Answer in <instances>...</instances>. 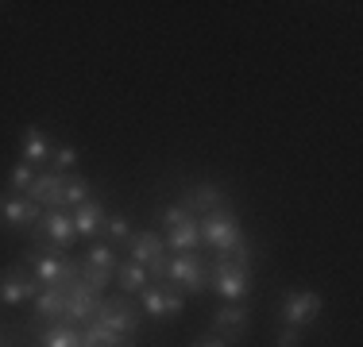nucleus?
I'll use <instances>...</instances> for the list:
<instances>
[{
	"label": "nucleus",
	"instance_id": "nucleus-22",
	"mask_svg": "<svg viewBox=\"0 0 363 347\" xmlns=\"http://www.w3.org/2000/svg\"><path fill=\"white\" fill-rule=\"evenodd\" d=\"M82 347H124V340H120L112 328L101 324V320H93V324L82 332Z\"/></svg>",
	"mask_w": 363,
	"mask_h": 347
},
{
	"label": "nucleus",
	"instance_id": "nucleus-19",
	"mask_svg": "<svg viewBox=\"0 0 363 347\" xmlns=\"http://www.w3.org/2000/svg\"><path fill=\"white\" fill-rule=\"evenodd\" d=\"M89 201V181L82 174H62V208H77Z\"/></svg>",
	"mask_w": 363,
	"mask_h": 347
},
{
	"label": "nucleus",
	"instance_id": "nucleus-9",
	"mask_svg": "<svg viewBox=\"0 0 363 347\" xmlns=\"http://www.w3.org/2000/svg\"><path fill=\"white\" fill-rule=\"evenodd\" d=\"M39 290L43 285L35 282V274L20 271V266L0 274V301H4V305H23V301L39 297Z\"/></svg>",
	"mask_w": 363,
	"mask_h": 347
},
{
	"label": "nucleus",
	"instance_id": "nucleus-20",
	"mask_svg": "<svg viewBox=\"0 0 363 347\" xmlns=\"http://www.w3.org/2000/svg\"><path fill=\"white\" fill-rule=\"evenodd\" d=\"M116 282L124 285V293H143L147 290V271L128 258V263H116Z\"/></svg>",
	"mask_w": 363,
	"mask_h": 347
},
{
	"label": "nucleus",
	"instance_id": "nucleus-4",
	"mask_svg": "<svg viewBox=\"0 0 363 347\" xmlns=\"http://www.w3.org/2000/svg\"><path fill=\"white\" fill-rule=\"evenodd\" d=\"M167 285H174L178 293H201L209 285V274H205V263L197 255H178L170 258L167 266Z\"/></svg>",
	"mask_w": 363,
	"mask_h": 347
},
{
	"label": "nucleus",
	"instance_id": "nucleus-5",
	"mask_svg": "<svg viewBox=\"0 0 363 347\" xmlns=\"http://www.w3.org/2000/svg\"><path fill=\"white\" fill-rule=\"evenodd\" d=\"M62 301H66V324H82V320H93L101 309V293L93 285H85L82 278L70 285H62Z\"/></svg>",
	"mask_w": 363,
	"mask_h": 347
},
{
	"label": "nucleus",
	"instance_id": "nucleus-12",
	"mask_svg": "<svg viewBox=\"0 0 363 347\" xmlns=\"http://www.w3.org/2000/svg\"><path fill=\"white\" fill-rule=\"evenodd\" d=\"M43 208L28 197H0V224L8 228H23V224H39Z\"/></svg>",
	"mask_w": 363,
	"mask_h": 347
},
{
	"label": "nucleus",
	"instance_id": "nucleus-29",
	"mask_svg": "<svg viewBox=\"0 0 363 347\" xmlns=\"http://www.w3.org/2000/svg\"><path fill=\"white\" fill-rule=\"evenodd\" d=\"M197 347H224L220 340H205V343H197Z\"/></svg>",
	"mask_w": 363,
	"mask_h": 347
},
{
	"label": "nucleus",
	"instance_id": "nucleus-24",
	"mask_svg": "<svg viewBox=\"0 0 363 347\" xmlns=\"http://www.w3.org/2000/svg\"><path fill=\"white\" fill-rule=\"evenodd\" d=\"M31 181H35V166L20 162V166L8 174V193H12V197H23V193L31 189Z\"/></svg>",
	"mask_w": 363,
	"mask_h": 347
},
{
	"label": "nucleus",
	"instance_id": "nucleus-26",
	"mask_svg": "<svg viewBox=\"0 0 363 347\" xmlns=\"http://www.w3.org/2000/svg\"><path fill=\"white\" fill-rule=\"evenodd\" d=\"M105 236L108 239H132V224H128V216H108L105 220Z\"/></svg>",
	"mask_w": 363,
	"mask_h": 347
},
{
	"label": "nucleus",
	"instance_id": "nucleus-6",
	"mask_svg": "<svg viewBox=\"0 0 363 347\" xmlns=\"http://www.w3.org/2000/svg\"><path fill=\"white\" fill-rule=\"evenodd\" d=\"M321 309H325V301H321V293H313V290H294L286 293V301H282V320L294 328H309L317 317H321Z\"/></svg>",
	"mask_w": 363,
	"mask_h": 347
},
{
	"label": "nucleus",
	"instance_id": "nucleus-18",
	"mask_svg": "<svg viewBox=\"0 0 363 347\" xmlns=\"http://www.w3.org/2000/svg\"><path fill=\"white\" fill-rule=\"evenodd\" d=\"M128 251H132V263L147 266L155 255H162V251H167V243L155 236V232H135V236L128 239Z\"/></svg>",
	"mask_w": 363,
	"mask_h": 347
},
{
	"label": "nucleus",
	"instance_id": "nucleus-3",
	"mask_svg": "<svg viewBox=\"0 0 363 347\" xmlns=\"http://www.w3.org/2000/svg\"><path fill=\"white\" fill-rule=\"evenodd\" d=\"M209 282L217 285V293L228 297V301H244L247 293H252V274H247V266L232 263V258H217Z\"/></svg>",
	"mask_w": 363,
	"mask_h": 347
},
{
	"label": "nucleus",
	"instance_id": "nucleus-2",
	"mask_svg": "<svg viewBox=\"0 0 363 347\" xmlns=\"http://www.w3.org/2000/svg\"><path fill=\"white\" fill-rule=\"evenodd\" d=\"M74 239H77V228H74V216L66 208H50L35 224V243H50L58 251H70Z\"/></svg>",
	"mask_w": 363,
	"mask_h": 347
},
{
	"label": "nucleus",
	"instance_id": "nucleus-30",
	"mask_svg": "<svg viewBox=\"0 0 363 347\" xmlns=\"http://www.w3.org/2000/svg\"><path fill=\"white\" fill-rule=\"evenodd\" d=\"M0 347H4V343H0Z\"/></svg>",
	"mask_w": 363,
	"mask_h": 347
},
{
	"label": "nucleus",
	"instance_id": "nucleus-8",
	"mask_svg": "<svg viewBox=\"0 0 363 347\" xmlns=\"http://www.w3.org/2000/svg\"><path fill=\"white\" fill-rule=\"evenodd\" d=\"M93 320H101V324L112 328L116 336H132L135 328H140V312H135V305H128L124 297L101 301V309H97V317H93Z\"/></svg>",
	"mask_w": 363,
	"mask_h": 347
},
{
	"label": "nucleus",
	"instance_id": "nucleus-28",
	"mask_svg": "<svg viewBox=\"0 0 363 347\" xmlns=\"http://www.w3.org/2000/svg\"><path fill=\"white\" fill-rule=\"evenodd\" d=\"M186 220H189V212H186L182 205H167V208L159 212V224H167V228H174V224H186Z\"/></svg>",
	"mask_w": 363,
	"mask_h": 347
},
{
	"label": "nucleus",
	"instance_id": "nucleus-27",
	"mask_svg": "<svg viewBox=\"0 0 363 347\" xmlns=\"http://www.w3.org/2000/svg\"><path fill=\"white\" fill-rule=\"evenodd\" d=\"M274 347H301V328L282 324V328H279V336H274Z\"/></svg>",
	"mask_w": 363,
	"mask_h": 347
},
{
	"label": "nucleus",
	"instance_id": "nucleus-13",
	"mask_svg": "<svg viewBox=\"0 0 363 347\" xmlns=\"http://www.w3.org/2000/svg\"><path fill=\"white\" fill-rule=\"evenodd\" d=\"M23 197L35 201L39 208H47V212H50V208H62V174H55V170H50V174H35V181H31V189Z\"/></svg>",
	"mask_w": 363,
	"mask_h": 347
},
{
	"label": "nucleus",
	"instance_id": "nucleus-17",
	"mask_svg": "<svg viewBox=\"0 0 363 347\" xmlns=\"http://www.w3.org/2000/svg\"><path fill=\"white\" fill-rule=\"evenodd\" d=\"M50 159V143L39 127H23V139H20V162L35 166V162H47Z\"/></svg>",
	"mask_w": 363,
	"mask_h": 347
},
{
	"label": "nucleus",
	"instance_id": "nucleus-15",
	"mask_svg": "<svg viewBox=\"0 0 363 347\" xmlns=\"http://www.w3.org/2000/svg\"><path fill=\"white\" fill-rule=\"evenodd\" d=\"M74 228H77V236H97V232H105V205L101 201H85V205H77L74 208Z\"/></svg>",
	"mask_w": 363,
	"mask_h": 347
},
{
	"label": "nucleus",
	"instance_id": "nucleus-23",
	"mask_svg": "<svg viewBox=\"0 0 363 347\" xmlns=\"http://www.w3.org/2000/svg\"><path fill=\"white\" fill-rule=\"evenodd\" d=\"M43 347H82V332L74 324H55L43 332Z\"/></svg>",
	"mask_w": 363,
	"mask_h": 347
},
{
	"label": "nucleus",
	"instance_id": "nucleus-25",
	"mask_svg": "<svg viewBox=\"0 0 363 347\" xmlns=\"http://www.w3.org/2000/svg\"><path fill=\"white\" fill-rule=\"evenodd\" d=\"M74 162H77V147H55L50 151V166H55V174H66V170H74Z\"/></svg>",
	"mask_w": 363,
	"mask_h": 347
},
{
	"label": "nucleus",
	"instance_id": "nucleus-21",
	"mask_svg": "<svg viewBox=\"0 0 363 347\" xmlns=\"http://www.w3.org/2000/svg\"><path fill=\"white\" fill-rule=\"evenodd\" d=\"M35 317H43V320H58V317H66L62 290H39V297H35Z\"/></svg>",
	"mask_w": 363,
	"mask_h": 347
},
{
	"label": "nucleus",
	"instance_id": "nucleus-1",
	"mask_svg": "<svg viewBox=\"0 0 363 347\" xmlns=\"http://www.w3.org/2000/svg\"><path fill=\"white\" fill-rule=\"evenodd\" d=\"M197 232H201L205 247H213L217 255L232 258V263H240V266H252V247H247L232 208H217V212L201 216V220H197Z\"/></svg>",
	"mask_w": 363,
	"mask_h": 347
},
{
	"label": "nucleus",
	"instance_id": "nucleus-16",
	"mask_svg": "<svg viewBox=\"0 0 363 347\" xmlns=\"http://www.w3.org/2000/svg\"><path fill=\"white\" fill-rule=\"evenodd\" d=\"M167 247L178 251V255H197V247H201V232H197V220L189 216L186 224H174V228H167Z\"/></svg>",
	"mask_w": 363,
	"mask_h": 347
},
{
	"label": "nucleus",
	"instance_id": "nucleus-10",
	"mask_svg": "<svg viewBox=\"0 0 363 347\" xmlns=\"http://www.w3.org/2000/svg\"><path fill=\"white\" fill-rule=\"evenodd\" d=\"M182 208H186L189 216H209V212H217V208H228V197H224L220 186L201 181V186H194L186 197H182Z\"/></svg>",
	"mask_w": 363,
	"mask_h": 347
},
{
	"label": "nucleus",
	"instance_id": "nucleus-11",
	"mask_svg": "<svg viewBox=\"0 0 363 347\" xmlns=\"http://www.w3.org/2000/svg\"><path fill=\"white\" fill-rule=\"evenodd\" d=\"M143 309L151 312V317H159V320H170V317H178L182 312V293L174 290V285H147L143 290Z\"/></svg>",
	"mask_w": 363,
	"mask_h": 347
},
{
	"label": "nucleus",
	"instance_id": "nucleus-7",
	"mask_svg": "<svg viewBox=\"0 0 363 347\" xmlns=\"http://www.w3.org/2000/svg\"><path fill=\"white\" fill-rule=\"evenodd\" d=\"M112 271H116V251H112L108 243H93L89 255H85V263H82V282L101 293L108 285Z\"/></svg>",
	"mask_w": 363,
	"mask_h": 347
},
{
	"label": "nucleus",
	"instance_id": "nucleus-14",
	"mask_svg": "<svg viewBox=\"0 0 363 347\" xmlns=\"http://www.w3.org/2000/svg\"><path fill=\"white\" fill-rule=\"evenodd\" d=\"M247 324H252V320H247V309H240L236 301L217 309V317H213V332L224 336V340H240V336L247 332Z\"/></svg>",
	"mask_w": 363,
	"mask_h": 347
}]
</instances>
